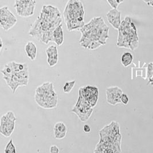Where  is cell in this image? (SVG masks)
Segmentation results:
<instances>
[{
    "mask_svg": "<svg viewBox=\"0 0 153 153\" xmlns=\"http://www.w3.org/2000/svg\"><path fill=\"white\" fill-rule=\"evenodd\" d=\"M149 83L152 84V85L153 86V77H152V78L149 80V82L147 83V85H148V84Z\"/></svg>",
    "mask_w": 153,
    "mask_h": 153,
    "instance_id": "obj_31",
    "label": "cell"
},
{
    "mask_svg": "<svg viewBox=\"0 0 153 153\" xmlns=\"http://www.w3.org/2000/svg\"><path fill=\"white\" fill-rule=\"evenodd\" d=\"M55 29L49 28L47 29L42 36V42L44 44H48L49 42H53V30Z\"/></svg>",
    "mask_w": 153,
    "mask_h": 153,
    "instance_id": "obj_17",
    "label": "cell"
},
{
    "mask_svg": "<svg viewBox=\"0 0 153 153\" xmlns=\"http://www.w3.org/2000/svg\"><path fill=\"white\" fill-rule=\"evenodd\" d=\"M153 76V64L149 63L147 65V79L149 80Z\"/></svg>",
    "mask_w": 153,
    "mask_h": 153,
    "instance_id": "obj_24",
    "label": "cell"
},
{
    "mask_svg": "<svg viewBox=\"0 0 153 153\" xmlns=\"http://www.w3.org/2000/svg\"><path fill=\"white\" fill-rule=\"evenodd\" d=\"M53 42L58 46H60L63 43V31L62 26L60 24L53 30Z\"/></svg>",
    "mask_w": 153,
    "mask_h": 153,
    "instance_id": "obj_14",
    "label": "cell"
},
{
    "mask_svg": "<svg viewBox=\"0 0 153 153\" xmlns=\"http://www.w3.org/2000/svg\"><path fill=\"white\" fill-rule=\"evenodd\" d=\"M36 7V1L33 0H16L14 7L17 14L21 17H27L32 16Z\"/></svg>",
    "mask_w": 153,
    "mask_h": 153,
    "instance_id": "obj_5",
    "label": "cell"
},
{
    "mask_svg": "<svg viewBox=\"0 0 153 153\" xmlns=\"http://www.w3.org/2000/svg\"><path fill=\"white\" fill-rule=\"evenodd\" d=\"M106 17L108 22L112 27L118 29L121 24V12L117 9L112 8V9L108 12Z\"/></svg>",
    "mask_w": 153,
    "mask_h": 153,
    "instance_id": "obj_9",
    "label": "cell"
},
{
    "mask_svg": "<svg viewBox=\"0 0 153 153\" xmlns=\"http://www.w3.org/2000/svg\"><path fill=\"white\" fill-rule=\"evenodd\" d=\"M59 149L56 145H52L50 147V152L51 153H59Z\"/></svg>",
    "mask_w": 153,
    "mask_h": 153,
    "instance_id": "obj_28",
    "label": "cell"
},
{
    "mask_svg": "<svg viewBox=\"0 0 153 153\" xmlns=\"http://www.w3.org/2000/svg\"></svg>",
    "mask_w": 153,
    "mask_h": 153,
    "instance_id": "obj_33",
    "label": "cell"
},
{
    "mask_svg": "<svg viewBox=\"0 0 153 153\" xmlns=\"http://www.w3.org/2000/svg\"><path fill=\"white\" fill-rule=\"evenodd\" d=\"M5 153H16V147L14 146V144L13 143V140L10 139L9 142L7 143V145L4 150Z\"/></svg>",
    "mask_w": 153,
    "mask_h": 153,
    "instance_id": "obj_21",
    "label": "cell"
},
{
    "mask_svg": "<svg viewBox=\"0 0 153 153\" xmlns=\"http://www.w3.org/2000/svg\"><path fill=\"white\" fill-rule=\"evenodd\" d=\"M76 83V80H74L71 82H67L63 87V92L66 94L70 93L72 90L73 88L75 87Z\"/></svg>",
    "mask_w": 153,
    "mask_h": 153,
    "instance_id": "obj_20",
    "label": "cell"
},
{
    "mask_svg": "<svg viewBox=\"0 0 153 153\" xmlns=\"http://www.w3.org/2000/svg\"><path fill=\"white\" fill-rule=\"evenodd\" d=\"M16 118L12 111L7 112L1 119L0 131L6 137H9L14 131Z\"/></svg>",
    "mask_w": 153,
    "mask_h": 153,
    "instance_id": "obj_4",
    "label": "cell"
},
{
    "mask_svg": "<svg viewBox=\"0 0 153 153\" xmlns=\"http://www.w3.org/2000/svg\"><path fill=\"white\" fill-rule=\"evenodd\" d=\"M25 51L28 57L33 61L36 59L37 48L35 43L32 42H29L25 46Z\"/></svg>",
    "mask_w": 153,
    "mask_h": 153,
    "instance_id": "obj_13",
    "label": "cell"
},
{
    "mask_svg": "<svg viewBox=\"0 0 153 153\" xmlns=\"http://www.w3.org/2000/svg\"><path fill=\"white\" fill-rule=\"evenodd\" d=\"M92 107L90 103L83 97L82 94L79 92V97L77 101L76 104L72 110L78 116L82 122H86L90 118L92 113Z\"/></svg>",
    "mask_w": 153,
    "mask_h": 153,
    "instance_id": "obj_3",
    "label": "cell"
},
{
    "mask_svg": "<svg viewBox=\"0 0 153 153\" xmlns=\"http://www.w3.org/2000/svg\"><path fill=\"white\" fill-rule=\"evenodd\" d=\"M84 132L85 133H89L91 131V127L88 125H85L83 126Z\"/></svg>",
    "mask_w": 153,
    "mask_h": 153,
    "instance_id": "obj_29",
    "label": "cell"
},
{
    "mask_svg": "<svg viewBox=\"0 0 153 153\" xmlns=\"http://www.w3.org/2000/svg\"><path fill=\"white\" fill-rule=\"evenodd\" d=\"M120 101H121V103H122L123 105H127L129 102V99L128 96L126 94L123 93L120 97Z\"/></svg>",
    "mask_w": 153,
    "mask_h": 153,
    "instance_id": "obj_27",
    "label": "cell"
},
{
    "mask_svg": "<svg viewBox=\"0 0 153 153\" xmlns=\"http://www.w3.org/2000/svg\"><path fill=\"white\" fill-rule=\"evenodd\" d=\"M53 130H54L55 137L56 139H62L65 137L67 132H60V131H59L58 130H57L56 129H53Z\"/></svg>",
    "mask_w": 153,
    "mask_h": 153,
    "instance_id": "obj_26",
    "label": "cell"
},
{
    "mask_svg": "<svg viewBox=\"0 0 153 153\" xmlns=\"http://www.w3.org/2000/svg\"><path fill=\"white\" fill-rule=\"evenodd\" d=\"M46 53L48 56L47 62L50 67H53L58 63V51L55 46H49L46 49Z\"/></svg>",
    "mask_w": 153,
    "mask_h": 153,
    "instance_id": "obj_11",
    "label": "cell"
},
{
    "mask_svg": "<svg viewBox=\"0 0 153 153\" xmlns=\"http://www.w3.org/2000/svg\"><path fill=\"white\" fill-rule=\"evenodd\" d=\"M145 1L149 5L153 6V0H143Z\"/></svg>",
    "mask_w": 153,
    "mask_h": 153,
    "instance_id": "obj_30",
    "label": "cell"
},
{
    "mask_svg": "<svg viewBox=\"0 0 153 153\" xmlns=\"http://www.w3.org/2000/svg\"><path fill=\"white\" fill-rule=\"evenodd\" d=\"M1 72L5 77H12L14 74V69L12 62L5 65L4 68L1 71Z\"/></svg>",
    "mask_w": 153,
    "mask_h": 153,
    "instance_id": "obj_16",
    "label": "cell"
},
{
    "mask_svg": "<svg viewBox=\"0 0 153 153\" xmlns=\"http://www.w3.org/2000/svg\"><path fill=\"white\" fill-rule=\"evenodd\" d=\"M45 31V30L42 27L40 19L38 18V19L36 20L32 25L29 32V35L42 42V36Z\"/></svg>",
    "mask_w": 153,
    "mask_h": 153,
    "instance_id": "obj_10",
    "label": "cell"
},
{
    "mask_svg": "<svg viewBox=\"0 0 153 153\" xmlns=\"http://www.w3.org/2000/svg\"><path fill=\"white\" fill-rule=\"evenodd\" d=\"M12 64L14 73H19L28 71V66L27 63H17L12 62Z\"/></svg>",
    "mask_w": 153,
    "mask_h": 153,
    "instance_id": "obj_19",
    "label": "cell"
},
{
    "mask_svg": "<svg viewBox=\"0 0 153 153\" xmlns=\"http://www.w3.org/2000/svg\"><path fill=\"white\" fill-rule=\"evenodd\" d=\"M65 23L67 25V29L69 31H72L77 29H81L85 25L84 21H80L77 20H71Z\"/></svg>",
    "mask_w": 153,
    "mask_h": 153,
    "instance_id": "obj_15",
    "label": "cell"
},
{
    "mask_svg": "<svg viewBox=\"0 0 153 153\" xmlns=\"http://www.w3.org/2000/svg\"><path fill=\"white\" fill-rule=\"evenodd\" d=\"M108 30V27L102 17L94 18L80 29L82 34L80 40V45L87 48L90 42L94 40L100 41L105 45L107 39L109 38Z\"/></svg>",
    "mask_w": 153,
    "mask_h": 153,
    "instance_id": "obj_1",
    "label": "cell"
},
{
    "mask_svg": "<svg viewBox=\"0 0 153 153\" xmlns=\"http://www.w3.org/2000/svg\"><path fill=\"white\" fill-rule=\"evenodd\" d=\"M54 129L63 132H67L68 130L67 126L62 122H59L56 123L54 126Z\"/></svg>",
    "mask_w": 153,
    "mask_h": 153,
    "instance_id": "obj_22",
    "label": "cell"
},
{
    "mask_svg": "<svg viewBox=\"0 0 153 153\" xmlns=\"http://www.w3.org/2000/svg\"><path fill=\"white\" fill-rule=\"evenodd\" d=\"M103 45L100 41H97V40H94L90 42V43L88 44V47L87 48L90 49V50H95L96 49L98 48L100 46Z\"/></svg>",
    "mask_w": 153,
    "mask_h": 153,
    "instance_id": "obj_23",
    "label": "cell"
},
{
    "mask_svg": "<svg viewBox=\"0 0 153 153\" xmlns=\"http://www.w3.org/2000/svg\"><path fill=\"white\" fill-rule=\"evenodd\" d=\"M106 100L109 105H115L120 103V97L123 93L118 87H110L106 89Z\"/></svg>",
    "mask_w": 153,
    "mask_h": 153,
    "instance_id": "obj_8",
    "label": "cell"
},
{
    "mask_svg": "<svg viewBox=\"0 0 153 153\" xmlns=\"http://www.w3.org/2000/svg\"><path fill=\"white\" fill-rule=\"evenodd\" d=\"M133 60V56L130 52L124 53L121 57V63L125 67H127L131 65Z\"/></svg>",
    "mask_w": 153,
    "mask_h": 153,
    "instance_id": "obj_18",
    "label": "cell"
},
{
    "mask_svg": "<svg viewBox=\"0 0 153 153\" xmlns=\"http://www.w3.org/2000/svg\"><path fill=\"white\" fill-rule=\"evenodd\" d=\"M119 35L117 45L119 47H125L132 51L137 48L139 39L137 33L135 24L130 17L127 16L121 22L119 28Z\"/></svg>",
    "mask_w": 153,
    "mask_h": 153,
    "instance_id": "obj_2",
    "label": "cell"
},
{
    "mask_svg": "<svg viewBox=\"0 0 153 153\" xmlns=\"http://www.w3.org/2000/svg\"><path fill=\"white\" fill-rule=\"evenodd\" d=\"M3 77L6 81L7 85L12 90L13 94L16 92V91L17 90L19 87L24 86V84L22 83L21 81L14 75V74L12 77L4 76Z\"/></svg>",
    "mask_w": 153,
    "mask_h": 153,
    "instance_id": "obj_12",
    "label": "cell"
},
{
    "mask_svg": "<svg viewBox=\"0 0 153 153\" xmlns=\"http://www.w3.org/2000/svg\"><path fill=\"white\" fill-rule=\"evenodd\" d=\"M2 45H3V42H2V39H1V51L2 49Z\"/></svg>",
    "mask_w": 153,
    "mask_h": 153,
    "instance_id": "obj_32",
    "label": "cell"
},
{
    "mask_svg": "<svg viewBox=\"0 0 153 153\" xmlns=\"http://www.w3.org/2000/svg\"><path fill=\"white\" fill-rule=\"evenodd\" d=\"M1 26L5 30L7 31L13 27L17 20L16 17L9 9L7 7H4L0 9Z\"/></svg>",
    "mask_w": 153,
    "mask_h": 153,
    "instance_id": "obj_6",
    "label": "cell"
},
{
    "mask_svg": "<svg viewBox=\"0 0 153 153\" xmlns=\"http://www.w3.org/2000/svg\"><path fill=\"white\" fill-rule=\"evenodd\" d=\"M108 4L112 8L117 9L119 5L122 3L124 0H107Z\"/></svg>",
    "mask_w": 153,
    "mask_h": 153,
    "instance_id": "obj_25",
    "label": "cell"
},
{
    "mask_svg": "<svg viewBox=\"0 0 153 153\" xmlns=\"http://www.w3.org/2000/svg\"><path fill=\"white\" fill-rule=\"evenodd\" d=\"M79 92L82 94L83 97L90 103L92 107L97 103L99 93L97 87L91 85H85L80 88Z\"/></svg>",
    "mask_w": 153,
    "mask_h": 153,
    "instance_id": "obj_7",
    "label": "cell"
}]
</instances>
